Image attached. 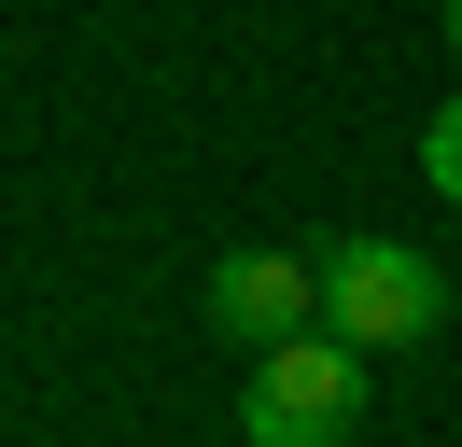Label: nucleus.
Instances as JSON below:
<instances>
[{
  "label": "nucleus",
  "instance_id": "7ed1b4c3",
  "mask_svg": "<svg viewBox=\"0 0 462 447\" xmlns=\"http://www.w3.org/2000/svg\"><path fill=\"white\" fill-rule=\"evenodd\" d=\"M210 322H225L238 350H281V335L322 322V266L309 251H225V266H210Z\"/></svg>",
  "mask_w": 462,
  "mask_h": 447
},
{
  "label": "nucleus",
  "instance_id": "20e7f679",
  "mask_svg": "<svg viewBox=\"0 0 462 447\" xmlns=\"http://www.w3.org/2000/svg\"><path fill=\"white\" fill-rule=\"evenodd\" d=\"M420 168H434V196H448V210H462V98L434 112V140H420Z\"/></svg>",
  "mask_w": 462,
  "mask_h": 447
},
{
  "label": "nucleus",
  "instance_id": "f257e3e1",
  "mask_svg": "<svg viewBox=\"0 0 462 447\" xmlns=\"http://www.w3.org/2000/svg\"><path fill=\"white\" fill-rule=\"evenodd\" d=\"M350 406H365V350H350L337 322H309V335H281V350H253L238 433H253V447H337Z\"/></svg>",
  "mask_w": 462,
  "mask_h": 447
},
{
  "label": "nucleus",
  "instance_id": "39448f33",
  "mask_svg": "<svg viewBox=\"0 0 462 447\" xmlns=\"http://www.w3.org/2000/svg\"><path fill=\"white\" fill-rule=\"evenodd\" d=\"M448 42H462V0H448Z\"/></svg>",
  "mask_w": 462,
  "mask_h": 447
},
{
  "label": "nucleus",
  "instance_id": "f03ea898",
  "mask_svg": "<svg viewBox=\"0 0 462 447\" xmlns=\"http://www.w3.org/2000/svg\"><path fill=\"white\" fill-rule=\"evenodd\" d=\"M434 307H448V279H434L406 238H350V251H322V322H337L350 350H406V335H434Z\"/></svg>",
  "mask_w": 462,
  "mask_h": 447
}]
</instances>
